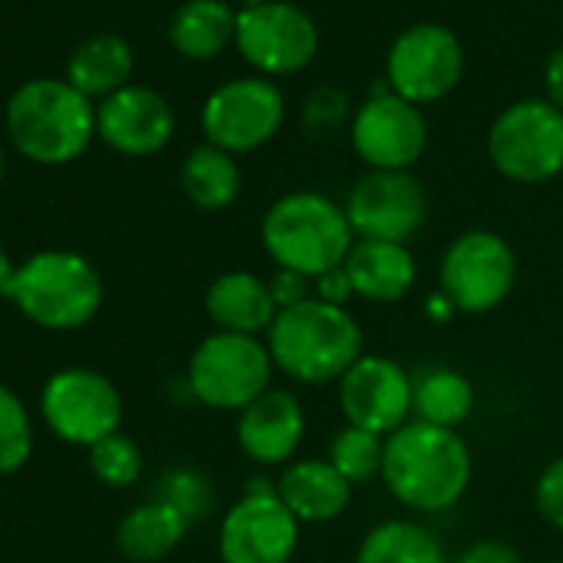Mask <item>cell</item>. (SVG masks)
<instances>
[{"label":"cell","instance_id":"obj_1","mask_svg":"<svg viewBox=\"0 0 563 563\" xmlns=\"http://www.w3.org/2000/svg\"><path fill=\"white\" fill-rule=\"evenodd\" d=\"M382 477L405 507L438 514L467 490L471 451L451 428L408 421L385 441Z\"/></svg>","mask_w":563,"mask_h":563},{"label":"cell","instance_id":"obj_2","mask_svg":"<svg viewBox=\"0 0 563 563\" xmlns=\"http://www.w3.org/2000/svg\"><path fill=\"white\" fill-rule=\"evenodd\" d=\"M268 355L275 368L296 382H342V375L362 358V329L349 309L306 299L275 316L268 329Z\"/></svg>","mask_w":563,"mask_h":563},{"label":"cell","instance_id":"obj_3","mask_svg":"<svg viewBox=\"0 0 563 563\" xmlns=\"http://www.w3.org/2000/svg\"><path fill=\"white\" fill-rule=\"evenodd\" d=\"M262 245L278 268L322 278L345 265L355 232L339 202L322 192H289L262 219Z\"/></svg>","mask_w":563,"mask_h":563},{"label":"cell","instance_id":"obj_4","mask_svg":"<svg viewBox=\"0 0 563 563\" xmlns=\"http://www.w3.org/2000/svg\"><path fill=\"white\" fill-rule=\"evenodd\" d=\"M8 133L27 159L60 166L90 146L97 133V113L70 84L31 80L8 103Z\"/></svg>","mask_w":563,"mask_h":563},{"label":"cell","instance_id":"obj_5","mask_svg":"<svg viewBox=\"0 0 563 563\" xmlns=\"http://www.w3.org/2000/svg\"><path fill=\"white\" fill-rule=\"evenodd\" d=\"M8 299L41 329L70 332L100 312L103 278L77 252H37L18 265Z\"/></svg>","mask_w":563,"mask_h":563},{"label":"cell","instance_id":"obj_6","mask_svg":"<svg viewBox=\"0 0 563 563\" xmlns=\"http://www.w3.org/2000/svg\"><path fill=\"white\" fill-rule=\"evenodd\" d=\"M272 355L255 335L216 332L189 358L186 385L196 401L219 411H242L268 391Z\"/></svg>","mask_w":563,"mask_h":563},{"label":"cell","instance_id":"obj_7","mask_svg":"<svg viewBox=\"0 0 563 563\" xmlns=\"http://www.w3.org/2000/svg\"><path fill=\"white\" fill-rule=\"evenodd\" d=\"M487 153L500 176L514 183H547L563 169V110L550 100L507 107L490 133Z\"/></svg>","mask_w":563,"mask_h":563},{"label":"cell","instance_id":"obj_8","mask_svg":"<svg viewBox=\"0 0 563 563\" xmlns=\"http://www.w3.org/2000/svg\"><path fill=\"white\" fill-rule=\"evenodd\" d=\"M299 547V520L282 504L278 490L252 477L219 527V553L225 563H289Z\"/></svg>","mask_w":563,"mask_h":563},{"label":"cell","instance_id":"obj_9","mask_svg":"<svg viewBox=\"0 0 563 563\" xmlns=\"http://www.w3.org/2000/svg\"><path fill=\"white\" fill-rule=\"evenodd\" d=\"M239 54L265 77H286L306 70L319 54L316 21L286 0H258L239 11L235 21Z\"/></svg>","mask_w":563,"mask_h":563},{"label":"cell","instance_id":"obj_10","mask_svg":"<svg viewBox=\"0 0 563 563\" xmlns=\"http://www.w3.org/2000/svg\"><path fill=\"white\" fill-rule=\"evenodd\" d=\"M517 275V258L510 245L484 229L464 232L441 258V296L457 312H490L497 309Z\"/></svg>","mask_w":563,"mask_h":563},{"label":"cell","instance_id":"obj_11","mask_svg":"<svg viewBox=\"0 0 563 563\" xmlns=\"http://www.w3.org/2000/svg\"><path fill=\"white\" fill-rule=\"evenodd\" d=\"M41 408L47 428L57 438L84 448H93L103 438L117 434L123 421V401L117 385L93 368L57 372L44 385Z\"/></svg>","mask_w":563,"mask_h":563},{"label":"cell","instance_id":"obj_12","mask_svg":"<svg viewBox=\"0 0 563 563\" xmlns=\"http://www.w3.org/2000/svg\"><path fill=\"white\" fill-rule=\"evenodd\" d=\"M282 120L286 100L268 77H242L222 84L202 107V130L225 153H252L265 146Z\"/></svg>","mask_w":563,"mask_h":563},{"label":"cell","instance_id":"obj_13","mask_svg":"<svg viewBox=\"0 0 563 563\" xmlns=\"http://www.w3.org/2000/svg\"><path fill=\"white\" fill-rule=\"evenodd\" d=\"M385 70L391 93L401 100L415 107L438 103L457 87L464 74L461 41L441 24H415L391 44Z\"/></svg>","mask_w":563,"mask_h":563},{"label":"cell","instance_id":"obj_14","mask_svg":"<svg viewBox=\"0 0 563 563\" xmlns=\"http://www.w3.org/2000/svg\"><path fill=\"white\" fill-rule=\"evenodd\" d=\"M349 225L358 239L408 242L428 216V196L411 173L372 169L362 176L345 202Z\"/></svg>","mask_w":563,"mask_h":563},{"label":"cell","instance_id":"obj_15","mask_svg":"<svg viewBox=\"0 0 563 563\" xmlns=\"http://www.w3.org/2000/svg\"><path fill=\"white\" fill-rule=\"evenodd\" d=\"M339 398L349 424L372 434H395L415 411V382L382 355H362L339 382Z\"/></svg>","mask_w":563,"mask_h":563},{"label":"cell","instance_id":"obj_16","mask_svg":"<svg viewBox=\"0 0 563 563\" xmlns=\"http://www.w3.org/2000/svg\"><path fill=\"white\" fill-rule=\"evenodd\" d=\"M352 143L372 169L408 173L428 146V123L398 93H375L352 120Z\"/></svg>","mask_w":563,"mask_h":563},{"label":"cell","instance_id":"obj_17","mask_svg":"<svg viewBox=\"0 0 563 563\" xmlns=\"http://www.w3.org/2000/svg\"><path fill=\"white\" fill-rule=\"evenodd\" d=\"M176 120L169 103L150 87H123L97 110V133L126 156H153L173 140Z\"/></svg>","mask_w":563,"mask_h":563},{"label":"cell","instance_id":"obj_18","mask_svg":"<svg viewBox=\"0 0 563 563\" xmlns=\"http://www.w3.org/2000/svg\"><path fill=\"white\" fill-rule=\"evenodd\" d=\"M239 444L255 464H286L306 434L302 405L289 391L268 388L249 408L239 411Z\"/></svg>","mask_w":563,"mask_h":563},{"label":"cell","instance_id":"obj_19","mask_svg":"<svg viewBox=\"0 0 563 563\" xmlns=\"http://www.w3.org/2000/svg\"><path fill=\"white\" fill-rule=\"evenodd\" d=\"M342 268L352 282L355 296H362L368 302H385V306L401 302L418 278L415 255L401 242L358 239Z\"/></svg>","mask_w":563,"mask_h":563},{"label":"cell","instance_id":"obj_20","mask_svg":"<svg viewBox=\"0 0 563 563\" xmlns=\"http://www.w3.org/2000/svg\"><path fill=\"white\" fill-rule=\"evenodd\" d=\"M206 316L219 332L232 335H258L268 332L278 306L268 289V282H262L252 272H225L219 275L209 292H206Z\"/></svg>","mask_w":563,"mask_h":563},{"label":"cell","instance_id":"obj_21","mask_svg":"<svg viewBox=\"0 0 563 563\" xmlns=\"http://www.w3.org/2000/svg\"><path fill=\"white\" fill-rule=\"evenodd\" d=\"M275 490L299 523L335 520L352 500V484L329 461H296L278 477Z\"/></svg>","mask_w":563,"mask_h":563},{"label":"cell","instance_id":"obj_22","mask_svg":"<svg viewBox=\"0 0 563 563\" xmlns=\"http://www.w3.org/2000/svg\"><path fill=\"white\" fill-rule=\"evenodd\" d=\"M189 520L166 500H150L130 510L117 527V547L133 563H156L179 547Z\"/></svg>","mask_w":563,"mask_h":563},{"label":"cell","instance_id":"obj_23","mask_svg":"<svg viewBox=\"0 0 563 563\" xmlns=\"http://www.w3.org/2000/svg\"><path fill=\"white\" fill-rule=\"evenodd\" d=\"M235 21L239 14L222 0H189L169 24V41L183 57L209 60L235 44Z\"/></svg>","mask_w":563,"mask_h":563},{"label":"cell","instance_id":"obj_24","mask_svg":"<svg viewBox=\"0 0 563 563\" xmlns=\"http://www.w3.org/2000/svg\"><path fill=\"white\" fill-rule=\"evenodd\" d=\"M133 70V54L123 37L103 34L87 44H80L67 64V84L90 97H113L126 87V77Z\"/></svg>","mask_w":563,"mask_h":563},{"label":"cell","instance_id":"obj_25","mask_svg":"<svg viewBox=\"0 0 563 563\" xmlns=\"http://www.w3.org/2000/svg\"><path fill=\"white\" fill-rule=\"evenodd\" d=\"M183 189H186L189 202L206 212L229 209L242 189V176H239L232 153H225L212 143L196 146L183 163Z\"/></svg>","mask_w":563,"mask_h":563},{"label":"cell","instance_id":"obj_26","mask_svg":"<svg viewBox=\"0 0 563 563\" xmlns=\"http://www.w3.org/2000/svg\"><path fill=\"white\" fill-rule=\"evenodd\" d=\"M355 563H448V553L428 527L385 520L365 533Z\"/></svg>","mask_w":563,"mask_h":563},{"label":"cell","instance_id":"obj_27","mask_svg":"<svg viewBox=\"0 0 563 563\" xmlns=\"http://www.w3.org/2000/svg\"><path fill=\"white\" fill-rule=\"evenodd\" d=\"M474 408V388L451 368H434L415 382V415L434 428H457Z\"/></svg>","mask_w":563,"mask_h":563},{"label":"cell","instance_id":"obj_28","mask_svg":"<svg viewBox=\"0 0 563 563\" xmlns=\"http://www.w3.org/2000/svg\"><path fill=\"white\" fill-rule=\"evenodd\" d=\"M382 461H385V444L378 434H372L365 428L349 424L332 438L329 464L349 484H362V481H372L375 474H382Z\"/></svg>","mask_w":563,"mask_h":563},{"label":"cell","instance_id":"obj_29","mask_svg":"<svg viewBox=\"0 0 563 563\" xmlns=\"http://www.w3.org/2000/svg\"><path fill=\"white\" fill-rule=\"evenodd\" d=\"M34 451V428L24 401L0 385V474H14L31 461Z\"/></svg>","mask_w":563,"mask_h":563},{"label":"cell","instance_id":"obj_30","mask_svg":"<svg viewBox=\"0 0 563 563\" xmlns=\"http://www.w3.org/2000/svg\"><path fill=\"white\" fill-rule=\"evenodd\" d=\"M90 471L107 487H130L143 474V454H140L136 441H130L126 434L117 431L90 448Z\"/></svg>","mask_w":563,"mask_h":563},{"label":"cell","instance_id":"obj_31","mask_svg":"<svg viewBox=\"0 0 563 563\" xmlns=\"http://www.w3.org/2000/svg\"><path fill=\"white\" fill-rule=\"evenodd\" d=\"M156 500L173 504L192 523V520H199V517L209 514V507H212V487L196 471H169V474L159 477V497Z\"/></svg>","mask_w":563,"mask_h":563},{"label":"cell","instance_id":"obj_32","mask_svg":"<svg viewBox=\"0 0 563 563\" xmlns=\"http://www.w3.org/2000/svg\"><path fill=\"white\" fill-rule=\"evenodd\" d=\"M302 120H306V130H309L316 140L332 136V133H339L342 123L349 120V97H345L339 87H319V90L309 93Z\"/></svg>","mask_w":563,"mask_h":563},{"label":"cell","instance_id":"obj_33","mask_svg":"<svg viewBox=\"0 0 563 563\" xmlns=\"http://www.w3.org/2000/svg\"><path fill=\"white\" fill-rule=\"evenodd\" d=\"M533 504L550 527L563 530V457H556L543 467V474L533 487Z\"/></svg>","mask_w":563,"mask_h":563},{"label":"cell","instance_id":"obj_34","mask_svg":"<svg viewBox=\"0 0 563 563\" xmlns=\"http://www.w3.org/2000/svg\"><path fill=\"white\" fill-rule=\"evenodd\" d=\"M268 289H272V296H275L278 312H282V309H292V306H299V302H306V299H312V296H309V278L299 275V272H289V268H278V272L272 275V282H268Z\"/></svg>","mask_w":563,"mask_h":563},{"label":"cell","instance_id":"obj_35","mask_svg":"<svg viewBox=\"0 0 563 563\" xmlns=\"http://www.w3.org/2000/svg\"><path fill=\"white\" fill-rule=\"evenodd\" d=\"M454 563H523L520 553L507 543H497V540H477L471 543Z\"/></svg>","mask_w":563,"mask_h":563},{"label":"cell","instance_id":"obj_36","mask_svg":"<svg viewBox=\"0 0 563 563\" xmlns=\"http://www.w3.org/2000/svg\"><path fill=\"white\" fill-rule=\"evenodd\" d=\"M316 282H319V296H316V299H322V302H329V306H342V309H345L349 296H355V292H352V282H349V275H345V268H335V272H329V275H322V278H316Z\"/></svg>","mask_w":563,"mask_h":563},{"label":"cell","instance_id":"obj_37","mask_svg":"<svg viewBox=\"0 0 563 563\" xmlns=\"http://www.w3.org/2000/svg\"><path fill=\"white\" fill-rule=\"evenodd\" d=\"M543 87H547V97L553 107L563 110V47L553 51V57L547 60V70H543Z\"/></svg>","mask_w":563,"mask_h":563},{"label":"cell","instance_id":"obj_38","mask_svg":"<svg viewBox=\"0 0 563 563\" xmlns=\"http://www.w3.org/2000/svg\"><path fill=\"white\" fill-rule=\"evenodd\" d=\"M14 275H18V265L11 262V255L4 249H0V296H8Z\"/></svg>","mask_w":563,"mask_h":563},{"label":"cell","instance_id":"obj_39","mask_svg":"<svg viewBox=\"0 0 563 563\" xmlns=\"http://www.w3.org/2000/svg\"><path fill=\"white\" fill-rule=\"evenodd\" d=\"M428 312H431L438 322H444V319H448V312H454V306H451L444 296H434V299H431V306H428Z\"/></svg>","mask_w":563,"mask_h":563},{"label":"cell","instance_id":"obj_40","mask_svg":"<svg viewBox=\"0 0 563 563\" xmlns=\"http://www.w3.org/2000/svg\"><path fill=\"white\" fill-rule=\"evenodd\" d=\"M0 176H4V156H0Z\"/></svg>","mask_w":563,"mask_h":563}]
</instances>
